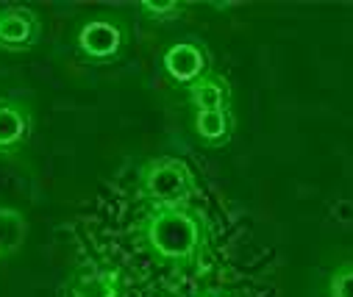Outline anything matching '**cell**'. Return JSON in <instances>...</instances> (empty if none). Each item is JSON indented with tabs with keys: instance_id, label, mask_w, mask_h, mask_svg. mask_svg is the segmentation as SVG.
Wrapping results in <instances>:
<instances>
[{
	"instance_id": "52a82bcc",
	"label": "cell",
	"mask_w": 353,
	"mask_h": 297,
	"mask_svg": "<svg viewBox=\"0 0 353 297\" xmlns=\"http://www.w3.org/2000/svg\"><path fill=\"white\" fill-rule=\"evenodd\" d=\"M195 134L209 145L225 142L231 136V112H195Z\"/></svg>"
},
{
	"instance_id": "7c38bea8",
	"label": "cell",
	"mask_w": 353,
	"mask_h": 297,
	"mask_svg": "<svg viewBox=\"0 0 353 297\" xmlns=\"http://www.w3.org/2000/svg\"><path fill=\"white\" fill-rule=\"evenodd\" d=\"M206 297H225V294H206Z\"/></svg>"
},
{
	"instance_id": "7a4b0ae2",
	"label": "cell",
	"mask_w": 353,
	"mask_h": 297,
	"mask_svg": "<svg viewBox=\"0 0 353 297\" xmlns=\"http://www.w3.org/2000/svg\"><path fill=\"white\" fill-rule=\"evenodd\" d=\"M142 192L153 209H184L195 192L192 170L181 158H156L142 172Z\"/></svg>"
},
{
	"instance_id": "8fae6325",
	"label": "cell",
	"mask_w": 353,
	"mask_h": 297,
	"mask_svg": "<svg viewBox=\"0 0 353 297\" xmlns=\"http://www.w3.org/2000/svg\"><path fill=\"white\" fill-rule=\"evenodd\" d=\"M142 9L150 12V14H156V17H170V14L179 12L181 6H179V3H145Z\"/></svg>"
},
{
	"instance_id": "5b68a950",
	"label": "cell",
	"mask_w": 353,
	"mask_h": 297,
	"mask_svg": "<svg viewBox=\"0 0 353 297\" xmlns=\"http://www.w3.org/2000/svg\"><path fill=\"white\" fill-rule=\"evenodd\" d=\"M123 45V31L109 20H92L78 31V48L92 59H112Z\"/></svg>"
},
{
	"instance_id": "8992f818",
	"label": "cell",
	"mask_w": 353,
	"mask_h": 297,
	"mask_svg": "<svg viewBox=\"0 0 353 297\" xmlns=\"http://www.w3.org/2000/svg\"><path fill=\"white\" fill-rule=\"evenodd\" d=\"M190 101L198 112H220L228 103V83L220 75H203L190 83Z\"/></svg>"
},
{
	"instance_id": "9c48e42d",
	"label": "cell",
	"mask_w": 353,
	"mask_h": 297,
	"mask_svg": "<svg viewBox=\"0 0 353 297\" xmlns=\"http://www.w3.org/2000/svg\"><path fill=\"white\" fill-rule=\"evenodd\" d=\"M26 231L28 228H26V220L20 212L0 209V256L17 250L26 239Z\"/></svg>"
},
{
	"instance_id": "277c9868",
	"label": "cell",
	"mask_w": 353,
	"mask_h": 297,
	"mask_svg": "<svg viewBox=\"0 0 353 297\" xmlns=\"http://www.w3.org/2000/svg\"><path fill=\"white\" fill-rule=\"evenodd\" d=\"M39 39V20L28 9H6L0 12V48L26 50Z\"/></svg>"
},
{
	"instance_id": "3957f363",
	"label": "cell",
	"mask_w": 353,
	"mask_h": 297,
	"mask_svg": "<svg viewBox=\"0 0 353 297\" xmlns=\"http://www.w3.org/2000/svg\"><path fill=\"white\" fill-rule=\"evenodd\" d=\"M164 70L179 83H195L206 75V53L195 42H175L164 53Z\"/></svg>"
},
{
	"instance_id": "ba28073f",
	"label": "cell",
	"mask_w": 353,
	"mask_h": 297,
	"mask_svg": "<svg viewBox=\"0 0 353 297\" xmlns=\"http://www.w3.org/2000/svg\"><path fill=\"white\" fill-rule=\"evenodd\" d=\"M26 134H28L26 114L17 106H12V103L0 106V147H12V145L23 142Z\"/></svg>"
},
{
	"instance_id": "30bf717a",
	"label": "cell",
	"mask_w": 353,
	"mask_h": 297,
	"mask_svg": "<svg viewBox=\"0 0 353 297\" xmlns=\"http://www.w3.org/2000/svg\"><path fill=\"white\" fill-rule=\"evenodd\" d=\"M328 297H353V261H342L331 272Z\"/></svg>"
},
{
	"instance_id": "6da1fadb",
	"label": "cell",
	"mask_w": 353,
	"mask_h": 297,
	"mask_svg": "<svg viewBox=\"0 0 353 297\" xmlns=\"http://www.w3.org/2000/svg\"><path fill=\"white\" fill-rule=\"evenodd\" d=\"M145 239L164 261L187 264L203 247V225L187 209H153L145 223Z\"/></svg>"
}]
</instances>
